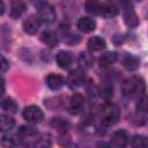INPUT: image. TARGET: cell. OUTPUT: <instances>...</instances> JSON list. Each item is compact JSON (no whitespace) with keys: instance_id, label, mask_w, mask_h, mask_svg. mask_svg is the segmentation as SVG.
I'll use <instances>...</instances> for the list:
<instances>
[{"instance_id":"1","label":"cell","mask_w":148,"mask_h":148,"mask_svg":"<svg viewBox=\"0 0 148 148\" xmlns=\"http://www.w3.org/2000/svg\"><path fill=\"white\" fill-rule=\"evenodd\" d=\"M121 91L123 95L130 98L140 97L146 91V82L141 76H130L125 79L121 83Z\"/></svg>"},{"instance_id":"27","label":"cell","mask_w":148,"mask_h":148,"mask_svg":"<svg viewBox=\"0 0 148 148\" xmlns=\"http://www.w3.org/2000/svg\"><path fill=\"white\" fill-rule=\"evenodd\" d=\"M136 109L140 112L148 113V96H141V98L136 103Z\"/></svg>"},{"instance_id":"17","label":"cell","mask_w":148,"mask_h":148,"mask_svg":"<svg viewBox=\"0 0 148 148\" xmlns=\"http://www.w3.org/2000/svg\"><path fill=\"white\" fill-rule=\"evenodd\" d=\"M94 61H95V59L91 56V53H89V52H81L79 58H77L79 66L82 69H88V68L92 67Z\"/></svg>"},{"instance_id":"9","label":"cell","mask_w":148,"mask_h":148,"mask_svg":"<svg viewBox=\"0 0 148 148\" xmlns=\"http://www.w3.org/2000/svg\"><path fill=\"white\" fill-rule=\"evenodd\" d=\"M39 25H40L39 18L37 16H34V15L27 17L23 21V24H22L24 32H27L29 35H35L39 29Z\"/></svg>"},{"instance_id":"19","label":"cell","mask_w":148,"mask_h":148,"mask_svg":"<svg viewBox=\"0 0 148 148\" xmlns=\"http://www.w3.org/2000/svg\"><path fill=\"white\" fill-rule=\"evenodd\" d=\"M123 65L128 71H135V69L139 68L140 61H139V59L135 56H133V54H126L123 58Z\"/></svg>"},{"instance_id":"13","label":"cell","mask_w":148,"mask_h":148,"mask_svg":"<svg viewBox=\"0 0 148 148\" xmlns=\"http://www.w3.org/2000/svg\"><path fill=\"white\" fill-rule=\"evenodd\" d=\"M46 84L52 90H59L65 84V80L59 74H49L46 77Z\"/></svg>"},{"instance_id":"26","label":"cell","mask_w":148,"mask_h":148,"mask_svg":"<svg viewBox=\"0 0 148 148\" xmlns=\"http://www.w3.org/2000/svg\"><path fill=\"white\" fill-rule=\"evenodd\" d=\"M98 92H99V96H101L103 99H106V101H109V99L112 97V94H113V89H112V86L104 83L103 86H101V88H99Z\"/></svg>"},{"instance_id":"15","label":"cell","mask_w":148,"mask_h":148,"mask_svg":"<svg viewBox=\"0 0 148 148\" xmlns=\"http://www.w3.org/2000/svg\"><path fill=\"white\" fill-rule=\"evenodd\" d=\"M40 40L45 45H47L50 47H54L59 43L57 34L54 31H52V30H45V31H43L42 35H40Z\"/></svg>"},{"instance_id":"5","label":"cell","mask_w":148,"mask_h":148,"mask_svg":"<svg viewBox=\"0 0 148 148\" xmlns=\"http://www.w3.org/2000/svg\"><path fill=\"white\" fill-rule=\"evenodd\" d=\"M22 116L30 124H38L44 118L43 111L36 105H29V106L24 108V110L22 112Z\"/></svg>"},{"instance_id":"18","label":"cell","mask_w":148,"mask_h":148,"mask_svg":"<svg viewBox=\"0 0 148 148\" xmlns=\"http://www.w3.org/2000/svg\"><path fill=\"white\" fill-rule=\"evenodd\" d=\"M118 14V7L111 2V1H106L104 3H102V8H101V15H103L104 17H113Z\"/></svg>"},{"instance_id":"29","label":"cell","mask_w":148,"mask_h":148,"mask_svg":"<svg viewBox=\"0 0 148 148\" xmlns=\"http://www.w3.org/2000/svg\"><path fill=\"white\" fill-rule=\"evenodd\" d=\"M8 68H9V62L6 60L5 57H1V72L5 73Z\"/></svg>"},{"instance_id":"21","label":"cell","mask_w":148,"mask_h":148,"mask_svg":"<svg viewBox=\"0 0 148 148\" xmlns=\"http://www.w3.org/2000/svg\"><path fill=\"white\" fill-rule=\"evenodd\" d=\"M50 125H51L52 128L57 130L60 133H65L68 130V126H69V124H68V121L66 119L58 118V117L57 118H52L51 121H50Z\"/></svg>"},{"instance_id":"25","label":"cell","mask_w":148,"mask_h":148,"mask_svg":"<svg viewBox=\"0 0 148 148\" xmlns=\"http://www.w3.org/2000/svg\"><path fill=\"white\" fill-rule=\"evenodd\" d=\"M131 146L135 148H143L148 147V138L143 135H134L131 139Z\"/></svg>"},{"instance_id":"20","label":"cell","mask_w":148,"mask_h":148,"mask_svg":"<svg viewBox=\"0 0 148 148\" xmlns=\"http://www.w3.org/2000/svg\"><path fill=\"white\" fill-rule=\"evenodd\" d=\"M117 59H118L117 52L109 51V52H105V53H103L101 56V58H99V65L103 66V67H106V66H110L113 62H116Z\"/></svg>"},{"instance_id":"10","label":"cell","mask_w":148,"mask_h":148,"mask_svg":"<svg viewBox=\"0 0 148 148\" xmlns=\"http://www.w3.org/2000/svg\"><path fill=\"white\" fill-rule=\"evenodd\" d=\"M56 61L60 68H68L73 62V56L68 51H59L56 56Z\"/></svg>"},{"instance_id":"23","label":"cell","mask_w":148,"mask_h":148,"mask_svg":"<svg viewBox=\"0 0 148 148\" xmlns=\"http://www.w3.org/2000/svg\"><path fill=\"white\" fill-rule=\"evenodd\" d=\"M1 108H2V110L7 111L9 113H15L17 111V109H18L16 102L10 97H6V98H3L1 101Z\"/></svg>"},{"instance_id":"12","label":"cell","mask_w":148,"mask_h":148,"mask_svg":"<svg viewBox=\"0 0 148 148\" xmlns=\"http://www.w3.org/2000/svg\"><path fill=\"white\" fill-rule=\"evenodd\" d=\"M77 28L82 32H91L96 29V21L91 17L83 16L77 21Z\"/></svg>"},{"instance_id":"32","label":"cell","mask_w":148,"mask_h":148,"mask_svg":"<svg viewBox=\"0 0 148 148\" xmlns=\"http://www.w3.org/2000/svg\"><path fill=\"white\" fill-rule=\"evenodd\" d=\"M134 1H138V2H140V1H142V0H134Z\"/></svg>"},{"instance_id":"28","label":"cell","mask_w":148,"mask_h":148,"mask_svg":"<svg viewBox=\"0 0 148 148\" xmlns=\"http://www.w3.org/2000/svg\"><path fill=\"white\" fill-rule=\"evenodd\" d=\"M1 146L3 148H8V147H13L14 146V141L12 138H7V136H2L1 139Z\"/></svg>"},{"instance_id":"7","label":"cell","mask_w":148,"mask_h":148,"mask_svg":"<svg viewBox=\"0 0 148 148\" xmlns=\"http://www.w3.org/2000/svg\"><path fill=\"white\" fill-rule=\"evenodd\" d=\"M84 80H86V75H84L83 69L77 68V69H74V71L69 72L66 82L71 88H76V87L82 86L84 83Z\"/></svg>"},{"instance_id":"3","label":"cell","mask_w":148,"mask_h":148,"mask_svg":"<svg viewBox=\"0 0 148 148\" xmlns=\"http://www.w3.org/2000/svg\"><path fill=\"white\" fill-rule=\"evenodd\" d=\"M120 118V110L116 104L106 103L102 108V124L104 126H112Z\"/></svg>"},{"instance_id":"8","label":"cell","mask_w":148,"mask_h":148,"mask_svg":"<svg viewBox=\"0 0 148 148\" xmlns=\"http://www.w3.org/2000/svg\"><path fill=\"white\" fill-rule=\"evenodd\" d=\"M83 106H84V98H83V96L81 94H79V92H75L71 97L69 103H68V111H69V113L77 114V113H80L82 111Z\"/></svg>"},{"instance_id":"4","label":"cell","mask_w":148,"mask_h":148,"mask_svg":"<svg viewBox=\"0 0 148 148\" xmlns=\"http://www.w3.org/2000/svg\"><path fill=\"white\" fill-rule=\"evenodd\" d=\"M56 16H57L56 10L51 5L45 2V3L40 5V6H38V8H37V17L39 18V21L42 23H46V24L52 23L56 20Z\"/></svg>"},{"instance_id":"22","label":"cell","mask_w":148,"mask_h":148,"mask_svg":"<svg viewBox=\"0 0 148 148\" xmlns=\"http://www.w3.org/2000/svg\"><path fill=\"white\" fill-rule=\"evenodd\" d=\"M84 8L89 14L92 15H101L102 3L98 0H87L84 2Z\"/></svg>"},{"instance_id":"31","label":"cell","mask_w":148,"mask_h":148,"mask_svg":"<svg viewBox=\"0 0 148 148\" xmlns=\"http://www.w3.org/2000/svg\"><path fill=\"white\" fill-rule=\"evenodd\" d=\"M3 12H5V3L3 1H1V14H3Z\"/></svg>"},{"instance_id":"14","label":"cell","mask_w":148,"mask_h":148,"mask_svg":"<svg viewBox=\"0 0 148 148\" xmlns=\"http://www.w3.org/2000/svg\"><path fill=\"white\" fill-rule=\"evenodd\" d=\"M25 2L23 0H13L10 3V16L13 18H18L25 12Z\"/></svg>"},{"instance_id":"2","label":"cell","mask_w":148,"mask_h":148,"mask_svg":"<svg viewBox=\"0 0 148 148\" xmlns=\"http://www.w3.org/2000/svg\"><path fill=\"white\" fill-rule=\"evenodd\" d=\"M17 139L24 146H37L40 135L38 131L32 126H21L17 131Z\"/></svg>"},{"instance_id":"24","label":"cell","mask_w":148,"mask_h":148,"mask_svg":"<svg viewBox=\"0 0 148 148\" xmlns=\"http://www.w3.org/2000/svg\"><path fill=\"white\" fill-rule=\"evenodd\" d=\"M14 126H15V120L12 117L6 116V114H1V117H0V128H1L2 132L10 131Z\"/></svg>"},{"instance_id":"6","label":"cell","mask_w":148,"mask_h":148,"mask_svg":"<svg viewBox=\"0 0 148 148\" xmlns=\"http://www.w3.org/2000/svg\"><path fill=\"white\" fill-rule=\"evenodd\" d=\"M123 8H124V22L127 27L130 28H135L139 24V18L135 12L132 9L131 5L126 1L123 0Z\"/></svg>"},{"instance_id":"11","label":"cell","mask_w":148,"mask_h":148,"mask_svg":"<svg viewBox=\"0 0 148 148\" xmlns=\"http://www.w3.org/2000/svg\"><path fill=\"white\" fill-rule=\"evenodd\" d=\"M111 143L116 147H125L128 143V135L124 130H118L111 135Z\"/></svg>"},{"instance_id":"16","label":"cell","mask_w":148,"mask_h":148,"mask_svg":"<svg viewBox=\"0 0 148 148\" xmlns=\"http://www.w3.org/2000/svg\"><path fill=\"white\" fill-rule=\"evenodd\" d=\"M87 46H88V49L90 51H101V50L105 49L106 43H105V40L102 37H99V36H92V37H90L88 39Z\"/></svg>"},{"instance_id":"30","label":"cell","mask_w":148,"mask_h":148,"mask_svg":"<svg viewBox=\"0 0 148 148\" xmlns=\"http://www.w3.org/2000/svg\"><path fill=\"white\" fill-rule=\"evenodd\" d=\"M35 5H37V6H40V5H43V3H45V0H31Z\"/></svg>"}]
</instances>
